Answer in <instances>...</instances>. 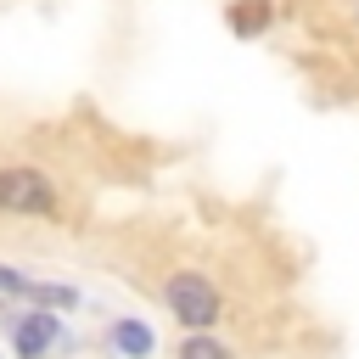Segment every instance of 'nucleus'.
I'll return each instance as SVG.
<instances>
[{"instance_id":"f257e3e1","label":"nucleus","mask_w":359,"mask_h":359,"mask_svg":"<svg viewBox=\"0 0 359 359\" xmlns=\"http://www.w3.org/2000/svg\"><path fill=\"white\" fill-rule=\"evenodd\" d=\"M168 309H174L180 325L208 331V325L219 320V292H213V280H202V275H174V280H168Z\"/></svg>"},{"instance_id":"f03ea898","label":"nucleus","mask_w":359,"mask_h":359,"mask_svg":"<svg viewBox=\"0 0 359 359\" xmlns=\"http://www.w3.org/2000/svg\"><path fill=\"white\" fill-rule=\"evenodd\" d=\"M0 208L6 213H50L56 185L39 168H0Z\"/></svg>"},{"instance_id":"7ed1b4c3","label":"nucleus","mask_w":359,"mask_h":359,"mask_svg":"<svg viewBox=\"0 0 359 359\" xmlns=\"http://www.w3.org/2000/svg\"><path fill=\"white\" fill-rule=\"evenodd\" d=\"M50 342H56V314H28V320H17V359H45Z\"/></svg>"},{"instance_id":"20e7f679","label":"nucleus","mask_w":359,"mask_h":359,"mask_svg":"<svg viewBox=\"0 0 359 359\" xmlns=\"http://www.w3.org/2000/svg\"><path fill=\"white\" fill-rule=\"evenodd\" d=\"M112 342H118L129 359H146V353H151V331H146L140 320H118V325H112Z\"/></svg>"},{"instance_id":"39448f33","label":"nucleus","mask_w":359,"mask_h":359,"mask_svg":"<svg viewBox=\"0 0 359 359\" xmlns=\"http://www.w3.org/2000/svg\"><path fill=\"white\" fill-rule=\"evenodd\" d=\"M28 297H34V303H45V309H73V303H79V292H73V286H50V280H34V286H28Z\"/></svg>"},{"instance_id":"423d86ee","label":"nucleus","mask_w":359,"mask_h":359,"mask_svg":"<svg viewBox=\"0 0 359 359\" xmlns=\"http://www.w3.org/2000/svg\"><path fill=\"white\" fill-rule=\"evenodd\" d=\"M180 359H230V348L213 342V337H185L180 342Z\"/></svg>"},{"instance_id":"0eeeda50","label":"nucleus","mask_w":359,"mask_h":359,"mask_svg":"<svg viewBox=\"0 0 359 359\" xmlns=\"http://www.w3.org/2000/svg\"><path fill=\"white\" fill-rule=\"evenodd\" d=\"M28 286H34L28 275H17V269H6V264H0V292H6V297H28Z\"/></svg>"},{"instance_id":"6e6552de","label":"nucleus","mask_w":359,"mask_h":359,"mask_svg":"<svg viewBox=\"0 0 359 359\" xmlns=\"http://www.w3.org/2000/svg\"><path fill=\"white\" fill-rule=\"evenodd\" d=\"M258 22H264V6H252V11H241V17H236V28H241V34H252Z\"/></svg>"}]
</instances>
